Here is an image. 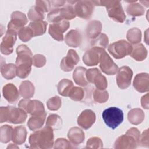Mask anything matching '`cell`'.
Returning <instances> with one entry per match:
<instances>
[{"label":"cell","instance_id":"6da1fadb","mask_svg":"<svg viewBox=\"0 0 149 149\" xmlns=\"http://www.w3.org/2000/svg\"><path fill=\"white\" fill-rule=\"evenodd\" d=\"M17 56L16 59V74L21 79L26 78L31 72L33 55L30 48L24 44L19 45L16 48Z\"/></svg>","mask_w":149,"mask_h":149},{"label":"cell","instance_id":"7a4b0ae2","mask_svg":"<svg viewBox=\"0 0 149 149\" xmlns=\"http://www.w3.org/2000/svg\"><path fill=\"white\" fill-rule=\"evenodd\" d=\"M53 129L46 126L42 129L35 130L29 139L31 148H51L54 145Z\"/></svg>","mask_w":149,"mask_h":149},{"label":"cell","instance_id":"3957f363","mask_svg":"<svg viewBox=\"0 0 149 149\" xmlns=\"http://www.w3.org/2000/svg\"><path fill=\"white\" fill-rule=\"evenodd\" d=\"M27 119V113L20 108L12 106L1 107L0 108V122H8L13 124L24 123Z\"/></svg>","mask_w":149,"mask_h":149},{"label":"cell","instance_id":"277c9868","mask_svg":"<svg viewBox=\"0 0 149 149\" xmlns=\"http://www.w3.org/2000/svg\"><path fill=\"white\" fill-rule=\"evenodd\" d=\"M94 6L106 7L110 18L119 23H123L126 19V15L119 1H92Z\"/></svg>","mask_w":149,"mask_h":149},{"label":"cell","instance_id":"5b68a950","mask_svg":"<svg viewBox=\"0 0 149 149\" xmlns=\"http://www.w3.org/2000/svg\"><path fill=\"white\" fill-rule=\"evenodd\" d=\"M102 117L104 122L109 127L115 129L122 123L123 113L120 108L112 107L103 111Z\"/></svg>","mask_w":149,"mask_h":149},{"label":"cell","instance_id":"8992f818","mask_svg":"<svg viewBox=\"0 0 149 149\" xmlns=\"http://www.w3.org/2000/svg\"><path fill=\"white\" fill-rule=\"evenodd\" d=\"M133 47L125 40H120L111 44L108 48L110 54L115 59H122L131 54Z\"/></svg>","mask_w":149,"mask_h":149},{"label":"cell","instance_id":"52a82bcc","mask_svg":"<svg viewBox=\"0 0 149 149\" xmlns=\"http://www.w3.org/2000/svg\"><path fill=\"white\" fill-rule=\"evenodd\" d=\"M18 107L31 116L41 115L46 113L43 104L36 100H31L24 98L19 101Z\"/></svg>","mask_w":149,"mask_h":149},{"label":"cell","instance_id":"ba28073f","mask_svg":"<svg viewBox=\"0 0 149 149\" xmlns=\"http://www.w3.org/2000/svg\"><path fill=\"white\" fill-rule=\"evenodd\" d=\"M86 76L88 82L94 84L97 89L104 90L107 88L108 86L107 79L97 68L87 70Z\"/></svg>","mask_w":149,"mask_h":149},{"label":"cell","instance_id":"9c48e42d","mask_svg":"<svg viewBox=\"0 0 149 149\" xmlns=\"http://www.w3.org/2000/svg\"><path fill=\"white\" fill-rule=\"evenodd\" d=\"M133 76V71L130 68L123 66L118 69L116 77L118 86L120 89L127 88L130 84Z\"/></svg>","mask_w":149,"mask_h":149},{"label":"cell","instance_id":"30bf717a","mask_svg":"<svg viewBox=\"0 0 149 149\" xmlns=\"http://www.w3.org/2000/svg\"><path fill=\"white\" fill-rule=\"evenodd\" d=\"M94 6L92 1H79L75 3L74 9L76 16L83 19H88L93 15Z\"/></svg>","mask_w":149,"mask_h":149},{"label":"cell","instance_id":"8fae6325","mask_svg":"<svg viewBox=\"0 0 149 149\" xmlns=\"http://www.w3.org/2000/svg\"><path fill=\"white\" fill-rule=\"evenodd\" d=\"M69 26L70 23L68 20H62L57 23H51L49 26L48 32L55 40L62 41L64 39L63 33L69 29Z\"/></svg>","mask_w":149,"mask_h":149},{"label":"cell","instance_id":"7c38bea8","mask_svg":"<svg viewBox=\"0 0 149 149\" xmlns=\"http://www.w3.org/2000/svg\"><path fill=\"white\" fill-rule=\"evenodd\" d=\"M27 23V18L26 15L20 11L13 12L11 14L10 20L8 24V30L18 33Z\"/></svg>","mask_w":149,"mask_h":149},{"label":"cell","instance_id":"4fadbf2b","mask_svg":"<svg viewBox=\"0 0 149 149\" xmlns=\"http://www.w3.org/2000/svg\"><path fill=\"white\" fill-rule=\"evenodd\" d=\"M105 49L97 47H91L86 51L83 56V61L87 66H95L99 62L100 57Z\"/></svg>","mask_w":149,"mask_h":149},{"label":"cell","instance_id":"5bb4252c","mask_svg":"<svg viewBox=\"0 0 149 149\" xmlns=\"http://www.w3.org/2000/svg\"><path fill=\"white\" fill-rule=\"evenodd\" d=\"M100 68L102 72L108 75L115 74L118 70V65L113 61L105 51L103 52L101 55Z\"/></svg>","mask_w":149,"mask_h":149},{"label":"cell","instance_id":"9a60e30c","mask_svg":"<svg viewBox=\"0 0 149 149\" xmlns=\"http://www.w3.org/2000/svg\"><path fill=\"white\" fill-rule=\"evenodd\" d=\"M17 33L15 31L7 30L0 45V49L2 54L10 55L12 53L13 51V47L17 38Z\"/></svg>","mask_w":149,"mask_h":149},{"label":"cell","instance_id":"2e32d148","mask_svg":"<svg viewBox=\"0 0 149 149\" xmlns=\"http://www.w3.org/2000/svg\"><path fill=\"white\" fill-rule=\"evenodd\" d=\"M79 61L80 58L76 51L70 49L68 51L66 56L62 58L60 68L64 72H70L73 69L74 66L78 63Z\"/></svg>","mask_w":149,"mask_h":149},{"label":"cell","instance_id":"e0dca14e","mask_svg":"<svg viewBox=\"0 0 149 149\" xmlns=\"http://www.w3.org/2000/svg\"><path fill=\"white\" fill-rule=\"evenodd\" d=\"M139 144V141L132 136L125 133L119 136L115 141L114 147L117 149L135 148Z\"/></svg>","mask_w":149,"mask_h":149},{"label":"cell","instance_id":"ac0fdd59","mask_svg":"<svg viewBox=\"0 0 149 149\" xmlns=\"http://www.w3.org/2000/svg\"><path fill=\"white\" fill-rule=\"evenodd\" d=\"M95 114L91 109H85L77 118V124L84 129H88L95 122Z\"/></svg>","mask_w":149,"mask_h":149},{"label":"cell","instance_id":"d6986e66","mask_svg":"<svg viewBox=\"0 0 149 149\" xmlns=\"http://www.w3.org/2000/svg\"><path fill=\"white\" fill-rule=\"evenodd\" d=\"M133 85L134 88L140 93L148 92L149 90V76L146 73H138L134 77Z\"/></svg>","mask_w":149,"mask_h":149},{"label":"cell","instance_id":"ffe728a7","mask_svg":"<svg viewBox=\"0 0 149 149\" xmlns=\"http://www.w3.org/2000/svg\"><path fill=\"white\" fill-rule=\"evenodd\" d=\"M3 96L9 103L15 102L19 97V93L17 87L12 83H8L2 89Z\"/></svg>","mask_w":149,"mask_h":149},{"label":"cell","instance_id":"44dd1931","mask_svg":"<svg viewBox=\"0 0 149 149\" xmlns=\"http://www.w3.org/2000/svg\"><path fill=\"white\" fill-rule=\"evenodd\" d=\"M68 137L72 144L78 146L83 142L85 136L84 132L81 129L78 127H73L69 129Z\"/></svg>","mask_w":149,"mask_h":149},{"label":"cell","instance_id":"7402d4cb","mask_svg":"<svg viewBox=\"0 0 149 149\" xmlns=\"http://www.w3.org/2000/svg\"><path fill=\"white\" fill-rule=\"evenodd\" d=\"M82 40L80 31L77 30H70L65 36V42L69 47L76 48L79 47Z\"/></svg>","mask_w":149,"mask_h":149},{"label":"cell","instance_id":"603a6c76","mask_svg":"<svg viewBox=\"0 0 149 149\" xmlns=\"http://www.w3.org/2000/svg\"><path fill=\"white\" fill-rule=\"evenodd\" d=\"M102 27L101 23L98 20H93L89 22L86 30L87 38L92 40L96 38L101 34Z\"/></svg>","mask_w":149,"mask_h":149},{"label":"cell","instance_id":"cb8c5ba5","mask_svg":"<svg viewBox=\"0 0 149 149\" xmlns=\"http://www.w3.org/2000/svg\"><path fill=\"white\" fill-rule=\"evenodd\" d=\"M27 130L24 126H16L12 132V140L16 144L21 145L23 144L26 139Z\"/></svg>","mask_w":149,"mask_h":149},{"label":"cell","instance_id":"d4e9b609","mask_svg":"<svg viewBox=\"0 0 149 149\" xmlns=\"http://www.w3.org/2000/svg\"><path fill=\"white\" fill-rule=\"evenodd\" d=\"M129 3L126 8V11L127 13L132 16H140L144 14V8L139 3H137V1H125Z\"/></svg>","mask_w":149,"mask_h":149},{"label":"cell","instance_id":"484cf974","mask_svg":"<svg viewBox=\"0 0 149 149\" xmlns=\"http://www.w3.org/2000/svg\"><path fill=\"white\" fill-rule=\"evenodd\" d=\"M86 71L87 69L84 67L78 66L76 68L73 73V78L76 84L83 87L88 84L86 76Z\"/></svg>","mask_w":149,"mask_h":149},{"label":"cell","instance_id":"4316f807","mask_svg":"<svg viewBox=\"0 0 149 149\" xmlns=\"http://www.w3.org/2000/svg\"><path fill=\"white\" fill-rule=\"evenodd\" d=\"M35 87L33 84L28 80L23 81L19 86V93L21 97L25 99H29L33 97Z\"/></svg>","mask_w":149,"mask_h":149},{"label":"cell","instance_id":"83f0119b","mask_svg":"<svg viewBox=\"0 0 149 149\" xmlns=\"http://www.w3.org/2000/svg\"><path fill=\"white\" fill-rule=\"evenodd\" d=\"M145 115L143 110L140 108H133L130 110L127 114V119L130 123L137 125L144 119Z\"/></svg>","mask_w":149,"mask_h":149},{"label":"cell","instance_id":"f1b7e54d","mask_svg":"<svg viewBox=\"0 0 149 149\" xmlns=\"http://www.w3.org/2000/svg\"><path fill=\"white\" fill-rule=\"evenodd\" d=\"M47 113H44L41 115L31 116L28 122L27 126L29 128L33 131H35L40 129L44 125Z\"/></svg>","mask_w":149,"mask_h":149},{"label":"cell","instance_id":"f546056e","mask_svg":"<svg viewBox=\"0 0 149 149\" xmlns=\"http://www.w3.org/2000/svg\"><path fill=\"white\" fill-rule=\"evenodd\" d=\"M130 55L137 61H142L147 58V51L143 44H139L133 47Z\"/></svg>","mask_w":149,"mask_h":149},{"label":"cell","instance_id":"4dcf8cb0","mask_svg":"<svg viewBox=\"0 0 149 149\" xmlns=\"http://www.w3.org/2000/svg\"><path fill=\"white\" fill-rule=\"evenodd\" d=\"M16 66L13 63L2 65L1 73L2 76L6 80H11L17 76Z\"/></svg>","mask_w":149,"mask_h":149},{"label":"cell","instance_id":"1f68e13d","mask_svg":"<svg viewBox=\"0 0 149 149\" xmlns=\"http://www.w3.org/2000/svg\"><path fill=\"white\" fill-rule=\"evenodd\" d=\"M73 87V83L70 80L63 79L58 84V92L62 96L68 97L69 92Z\"/></svg>","mask_w":149,"mask_h":149},{"label":"cell","instance_id":"d6a6232c","mask_svg":"<svg viewBox=\"0 0 149 149\" xmlns=\"http://www.w3.org/2000/svg\"><path fill=\"white\" fill-rule=\"evenodd\" d=\"M47 26V23L43 20L31 22L29 27L32 30L34 36H38L44 34L45 33Z\"/></svg>","mask_w":149,"mask_h":149},{"label":"cell","instance_id":"836d02e7","mask_svg":"<svg viewBox=\"0 0 149 149\" xmlns=\"http://www.w3.org/2000/svg\"><path fill=\"white\" fill-rule=\"evenodd\" d=\"M59 16L62 20H72L76 16L74 9L71 4H67L59 8Z\"/></svg>","mask_w":149,"mask_h":149},{"label":"cell","instance_id":"e575fe53","mask_svg":"<svg viewBox=\"0 0 149 149\" xmlns=\"http://www.w3.org/2000/svg\"><path fill=\"white\" fill-rule=\"evenodd\" d=\"M126 38L130 44H137L139 43L141 40V30L137 27L129 29L127 32Z\"/></svg>","mask_w":149,"mask_h":149},{"label":"cell","instance_id":"d590c367","mask_svg":"<svg viewBox=\"0 0 149 149\" xmlns=\"http://www.w3.org/2000/svg\"><path fill=\"white\" fill-rule=\"evenodd\" d=\"M62 120L61 117L56 114L49 115L46 121V126L51 127L53 130H58L61 128Z\"/></svg>","mask_w":149,"mask_h":149},{"label":"cell","instance_id":"8d00e7d4","mask_svg":"<svg viewBox=\"0 0 149 149\" xmlns=\"http://www.w3.org/2000/svg\"><path fill=\"white\" fill-rule=\"evenodd\" d=\"M13 128L11 126L5 125L0 129V141L2 143H7L12 140Z\"/></svg>","mask_w":149,"mask_h":149},{"label":"cell","instance_id":"74e56055","mask_svg":"<svg viewBox=\"0 0 149 149\" xmlns=\"http://www.w3.org/2000/svg\"><path fill=\"white\" fill-rule=\"evenodd\" d=\"M108 37L104 33H101L96 38L91 41V47H100L105 49L108 45Z\"/></svg>","mask_w":149,"mask_h":149},{"label":"cell","instance_id":"f35d334b","mask_svg":"<svg viewBox=\"0 0 149 149\" xmlns=\"http://www.w3.org/2000/svg\"><path fill=\"white\" fill-rule=\"evenodd\" d=\"M93 100L95 102L97 103H105L109 98V94L107 91L105 90H100L96 89L94 91L93 94Z\"/></svg>","mask_w":149,"mask_h":149},{"label":"cell","instance_id":"ab89813d","mask_svg":"<svg viewBox=\"0 0 149 149\" xmlns=\"http://www.w3.org/2000/svg\"><path fill=\"white\" fill-rule=\"evenodd\" d=\"M84 96V90L79 87H73L69 93L68 97L73 101H81Z\"/></svg>","mask_w":149,"mask_h":149},{"label":"cell","instance_id":"60d3db41","mask_svg":"<svg viewBox=\"0 0 149 149\" xmlns=\"http://www.w3.org/2000/svg\"><path fill=\"white\" fill-rule=\"evenodd\" d=\"M17 34L19 39L23 42H27L30 40L32 37H34L32 30L29 26L24 27L18 31Z\"/></svg>","mask_w":149,"mask_h":149},{"label":"cell","instance_id":"b9f144b4","mask_svg":"<svg viewBox=\"0 0 149 149\" xmlns=\"http://www.w3.org/2000/svg\"><path fill=\"white\" fill-rule=\"evenodd\" d=\"M28 18L31 22L42 20L44 18V13L39 11L35 6L31 7L28 12Z\"/></svg>","mask_w":149,"mask_h":149},{"label":"cell","instance_id":"7bdbcfd3","mask_svg":"<svg viewBox=\"0 0 149 149\" xmlns=\"http://www.w3.org/2000/svg\"><path fill=\"white\" fill-rule=\"evenodd\" d=\"M61 99L58 96H55L50 98L47 102V105L48 109L51 111H56L59 109L61 106Z\"/></svg>","mask_w":149,"mask_h":149},{"label":"cell","instance_id":"ee69618b","mask_svg":"<svg viewBox=\"0 0 149 149\" xmlns=\"http://www.w3.org/2000/svg\"><path fill=\"white\" fill-rule=\"evenodd\" d=\"M103 147V143L101 139L98 137L90 138L86 143V148H101Z\"/></svg>","mask_w":149,"mask_h":149},{"label":"cell","instance_id":"f6af8a7d","mask_svg":"<svg viewBox=\"0 0 149 149\" xmlns=\"http://www.w3.org/2000/svg\"><path fill=\"white\" fill-rule=\"evenodd\" d=\"M35 7L44 13L48 12L51 9V6L49 1H36Z\"/></svg>","mask_w":149,"mask_h":149},{"label":"cell","instance_id":"bcb514c9","mask_svg":"<svg viewBox=\"0 0 149 149\" xmlns=\"http://www.w3.org/2000/svg\"><path fill=\"white\" fill-rule=\"evenodd\" d=\"M33 65L37 68H41L45 65L46 58L41 54H36L32 57Z\"/></svg>","mask_w":149,"mask_h":149},{"label":"cell","instance_id":"7dc6e473","mask_svg":"<svg viewBox=\"0 0 149 149\" xmlns=\"http://www.w3.org/2000/svg\"><path fill=\"white\" fill-rule=\"evenodd\" d=\"M55 148H71V143L64 138H59L56 140L54 143Z\"/></svg>","mask_w":149,"mask_h":149},{"label":"cell","instance_id":"c3c4849f","mask_svg":"<svg viewBox=\"0 0 149 149\" xmlns=\"http://www.w3.org/2000/svg\"><path fill=\"white\" fill-rule=\"evenodd\" d=\"M139 143H141L143 146H148V129L144 131L141 136L140 135Z\"/></svg>","mask_w":149,"mask_h":149},{"label":"cell","instance_id":"681fc988","mask_svg":"<svg viewBox=\"0 0 149 149\" xmlns=\"http://www.w3.org/2000/svg\"><path fill=\"white\" fill-rule=\"evenodd\" d=\"M141 104L144 109H148V94L147 93L141 98Z\"/></svg>","mask_w":149,"mask_h":149},{"label":"cell","instance_id":"f907efd6","mask_svg":"<svg viewBox=\"0 0 149 149\" xmlns=\"http://www.w3.org/2000/svg\"><path fill=\"white\" fill-rule=\"evenodd\" d=\"M51 6H53L54 8H58L63 6L66 3L65 1H50Z\"/></svg>","mask_w":149,"mask_h":149},{"label":"cell","instance_id":"816d5d0a","mask_svg":"<svg viewBox=\"0 0 149 149\" xmlns=\"http://www.w3.org/2000/svg\"><path fill=\"white\" fill-rule=\"evenodd\" d=\"M19 147L15 145H14L13 144H10V145H9L7 147V148H18Z\"/></svg>","mask_w":149,"mask_h":149}]
</instances>
